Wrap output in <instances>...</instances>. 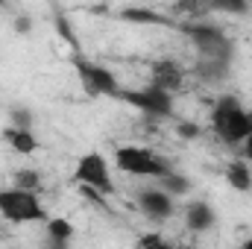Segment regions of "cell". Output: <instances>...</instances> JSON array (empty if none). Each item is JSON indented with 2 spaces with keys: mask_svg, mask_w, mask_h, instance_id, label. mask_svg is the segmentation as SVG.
<instances>
[{
  "mask_svg": "<svg viewBox=\"0 0 252 249\" xmlns=\"http://www.w3.org/2000/svg\"><path fill=\"white\" fill-rule=\"evenodd\" d=\"M0 217L9 223H41L47 220V211L38 199V190H24L12 185L0 190Z\"/></svg>",
  "mask_w": 252,
  "mask_h": 249,
  "instance_id": "obj_2",
  "label": "cell"
},
{
  "mask_svg": "<svg viewBox=\"0 0 252 249\" xmlns=\"http://www.w3.org/2000/svg\"><path fill=\"white\" fill-rule=\"evenodd\" d=\"M15 32H18V35H27V32H32V18H27V15H18V18H15Z\"/></svg>",
  "mask_w": 252,
  "mask_h": 249,
  "instance_id": "obj_23",
  "label": "cell"
},
{
  "mask_svg": "<svg viewBox=\"0 0 252 249\" xmlns=\"http://www.w3.org/2000/svg\"><path fill=\"white\" fill-rule=\"evenodd\" d=\"M176 135H179L182 141H196V138H202V126L190 124V121H179V124H176Z\"/></svg>",
  "mask_w": 252,
  "mask_h": 249,
  "instance_id": "obj_20",
  "label": "cell"
},
{
  "mask_svg": "<svg viewBox=\"0 0 252 249\" xmlns=\"http://www.w3.org/2000/svg\"><path fill=\"white\" fill-rule=\"evenodd\" d=\"M47 238H50L56 247L70 244V238H73V226H70V220H64V217H50V220H47Z\"/></svg>",
  "mask_w": 252,
  "mask_h": 249,
  "instance_id": "obj_15",
  "label": "cell"
},
{
  "mask_svg": "<svg viewBox=\"0 0 252 249\" xmlns=\"http://www.w3.org/2000/svg\"><path fill=\"white\" fill-rule=\"evenodd\" d=\"M232 73V59H211V56H202L196 62V76L205 79V82H220V79H229Z\"/></svg>",
  "mask_w": 252,
  "mask_h": 249,
  "instance_id": "obj_13",
  "label": "cell"
},
{
  "mask_svg": "<svg viewBox=\"0 0 252 249\" xmlns=\"http://www.w3.org/2000/svg\"><path fill=\"white\" fill-rule=\"evenodd\" d=\"M138 208L141 214L150 220V223H167L173 217V196L164 190V187H144L138 190Z\"/></svg>",
  "mask_w": 252,
  "mask_h": 249,
  "instance_id": "obj_8",
  "label": "cell"
},
{
  "mask_svg": "<svg viewBox=\"0 0 252 249\" xmlns=\"http://www.w3.org/2000/svg\"><path fill=\"white\" fill-rule=\"evenodd\" d=\"M115 164L118 170L132 173V176H144V179H161L170 167L161 161V156H156L153 150L147 147H138V144H126L115 150Z\"/></svg>",
  "mask_w": 252,
  "mask_h": 249,
  "instance_id": "obj_4",
  "label": "cell"
},
{
  "mask_svg": "<svg viewBox=\"0 0 252 249\" xmlns=\"http://www.w3.org/2000/svg\"><path fill=\"white\" fill-rule=\"evenodd\" d=\"M173 6H176V12H182L190 21H202L211 12V3L208 0H173Z\"/></svg>",
  "mask_w": 252,
  "mask_h": 249,
  "instance_id": "obj_16",
  "label": "cell"
},
{
  "mask_svg": "<svg viewBox=\"0 0 252 249\" xmlns=\"http://www.w3.org/2000/svg\"><path fill=\"white\" fill-rule=\"evenodd\" d=\"M12 126H24V129H32L35 126V115L27 112V109H12Z\"/></svg>",
  "mask_w": 252,
  "mask_h": 249,
  "instance_id": "obj_21",
  "label": "cell"
},
{
  "mask_svg": "<svg viewBox=\"0 0 252 249\" xmlns=\"http://www.w3.org/2000/svg\"><path fill=\"white\" fill-rule=\"evenodd\" d=\"M115 100L135 106L138 112H144L150 118H170L173 115V91H164V88H158L153 82H147L144 88H132V91L121 88Z\"/></svg>",
  "mask_w": 252,
  "mask_h": 249,
  "instance_id": "obj_5",
  "label": "cell"
},
{
  "mask_svg": "<svg viewBox=\"0 0 252 249\" xmlns=\"http://www.w3.org/2000/svg\"><path fill=\"white\" fill-rule=\"evenodd\" d=\"M211 12H223V15H250L252 0H208Z\"/></svg>",
  "mask_w": 252,
  "mask_h": 249,
  "instance_id": "obj_18",
  "label": "cell"
},
{
  "mask_svg": "<svg viewBox=\"0 0 252 249\" xmlns=\"http://www.w3.org/2000/svg\"><path fill=\"white\" fill-rule=\"evenodd\" d=\"M12 185H15V187H24V190H41V173H38V170H30V167L15 170Z\"/></svg>",
  "mask_w": 252,
  "mask_h": 249,
  "instance_id": "obj_19",
  "label": "cell"
},
{
  "mask_svg": "<svg viewBox=\"0 0 252 249\" xmlns=\"http://www.w3.org/2000/svg\"><path fill=\"white\" fill-rule=\"evenodd\" d=\"M3 3H6V0H0V6H3Z\"/></svg>",
  "mask_w": 252,
  "mask_h": 249,
  "instance_id": "obj_27",
  "label": "cell"
},
{
  "mask_svg": "<svg viewBox=\"0 0 252 249\" xmlns=\"http://www.w3.org/2000/svg\"><path fill=\"white\" fill-rule=\"evenodd\" d=\"M158 185L164 187L173 199H176V196H185V193H190V182L182 176V173H173V170H167V173L158 179Z\"/></svg>",
  "mask_w": 252,
  "mask_h": 249,
  "instance_id": "obj_17",
  "label": "cell"
},
{
  "mask_svg": "<svg viewBox=\"0 0 252 249\" xmlns=\"http://www.w3.org/2000/svg\"><path fill=\"white\" fill-rule=\"evenodd\" d=\"M214 223H217V211H214L208 202L196 199V202L188 205V211H185V226H188L190 232H208Z\"/></svg>",
  "mask_w": 252,
  "mask_h": 249,
  "instance_id": "obj_11",
  "label": "cell"
},
{
  "mask_svg": "<svg viewBox=\"0 0 252 249\" xmlns=\"http://www.w3.org/2000/svg\"><path fill=\"white\" fill-rule=\"evenodd\" d=\"M211 132L226 144V147H241V141L250 135L247 109L235 94H223L211 106Z\"/></svg>",
  "mask_w": 252,
  "mask_h": 249,
  "instance_id": "obj_1",
  "label": "cell"
},
{
  "mask_svg": "<svg viewBox=\"0 0 252 249\" xmlns=\"http://www.w3.org/2000/svg\"><path fill=\"white\" fill-rule=\"evenodd\" d=\"M150 82L164 91H179L185 85V70L173 59H156L150 64Z\"/></svg>",
  "mask_w": 252,
  "mask_h": 249,
  "instance_id": "obj_9",
  "label": "cell"
},
{
  "mask_svg": "<svg viewBox=\"0 0 252 249\" xmlns=\"http://www.w3.org/2000/svg\"><path fill=\"white\" fill-rule=\"evenodd\" d=\"M73 179L79 182L82 187L100 193V196H112L115 193V182H112V167L106 161L103 153L91 150L85 153L79 161H76V170H73Z\"/></svg>",
  "mask_w": 252,
  "mask_h": 249,
  "instance_id": "obj_6",
  "label": "cell"
},
{
  "mask_svg": "<svg viewBox=\"0 0 252 249\" xmlns=\"http://www.w3.org/2000/svg\"><path fill=\"white\" fill-rule=\"evenodd\" d=\"M138 247H167V241H164L161 235L150 232V235H141V238H138Z\"/></svg>",
  "mask_w": 252,
  "mask_h": 249,
  "instance_id": "obj_22",
  "label": "cell"
},
{
  "mask_svg": "<svg viewBox=\"0 0 252 249\" xmlns=\"http://www.w3.org/2000/svg\"><path fill=\"white\" fill-rule=\"evenodd\" d=\"M76 73H79V82H82L88 97H118V91H121L118 76L106 64L76 59Z\"/></svg>",
  "mask_w": 252,
  "mask_h": 249,
  "instance_id": "obj_7",
  "label": "cell"
},
{
  "mask_svg": "<svg viewBox=\"0 0 252 249\" xmlns=\"http://www.w3.org/2000/svg\"><path fill=\"white\" fill-rule=\"evenodd\" d=\"M179 30L190 38V44L196 47L199 56H211V59H232L235 56V44L232 38L205 21H190V24H179Z\"/></svg>",
  "mask_w": 252,
  "mask_h": 249,
  "instance_id": "obj_3",
  "label": "cell"
},
{
  "mask_svg": "<svg viewBox=\"0 0 252 249\" xmlns=\"http://www.w3.org/2000/svg\"><path fill=\"white\" fill-rule=\"evenodd\" d=\"M241 156H244V158L252 164V132L244 138V141H241Z\"/></svg>",
  "mask_w": 252,
  "mask_h": 249,
  "instance_id": "obj_24",
  "label": "cell"
},
{
  "mask_svg": "<svg viewBox=\"0 0 252 249\" xmlns=\"http://www.w3.org/2000/svg\"><path fill=\"white\" fill-rule=\"evenodd\" d=\"M121 18L124 21H132V24H161V27H179V24H173L170 18H161L158 12H153V9H124L121 12Z\"/></svg>",
  "mask_w": 252,
  "mask_h": 249,
  "instance_id": "obj_14",
  "label": "cell"
},
{
  "mask_svg": "<svg viewBox=\"0 0 252 249\" xmlns=\"http://www.w3.org/2000/svg\"><path fill=\"white\" fill-rule=\"evenodd\" d=\"M244 249H252V238H247V241H244Z\"/></svg>",
  "mask_w": 252,
  "mask_h": 249,
  "instance_id": "obj_26",
  "label": "cell"
},
{
  "mask_svg": "<svg viewBox=\"0 0 252 249\" xmlns=\"http://www.w3.org/2000/svg\"><path fill=\"white\" fill-rule=\"evenodd\" d=\"M247 121H250V132H252V109H247Z\"/></svg>",
  "mask_w": 252,
  "mask_h": 249,
  "instance_id": "obj_25",
  "label": "cell"
},
{
  "mask_svg": "<svg viewBox=\"0 0 252 249\" xmlns=\"http://www.w3.org/2000/svg\"><path fill=\"white\" fill-rule=\"evenodd\" d=\"M3 141L15 150V153H21V156H32L35 150H38V138H35V132L32 129H24V126H6L3 129Z\"/></svg>",
  "mask_w": 252,
  "mask_h": 249,
  "instance_id": "obj_10",
  "label": "cell"
},
{
  "mask_svg": "<svg viewBox=\"0 0 252 249\" xmlns=\"http://www.w3.org/2000/svg\"><path fill=\"white\" fill-rule=\"evenodd\" d=\"M226 182L232 190L238 193H250L252 190V170H250V161L241 156V158H232L229 167H226Z\"/></svg>",
  "mask_w": 252,
  "mask_h": 249,
  "instance_id": "obj_12",
  "label": "cell"
}]
</instances>
